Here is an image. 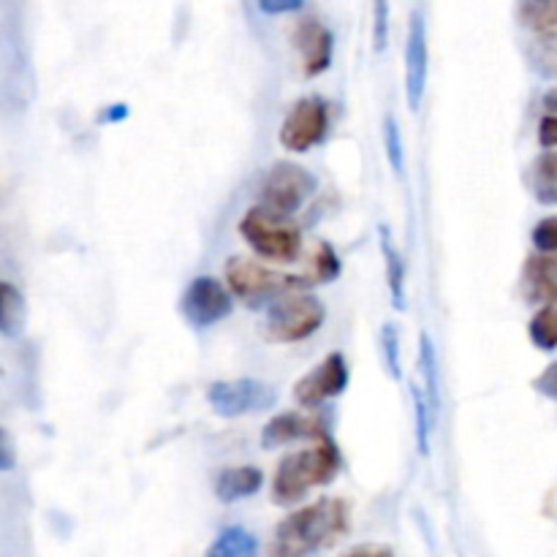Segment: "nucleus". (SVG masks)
<instances>
[{"mask_svg":"<svg viewBox=\"0 0 557 557\" xmlns=\"http://www.w3.org/2000/svg\"><path fill=\"white\" fill-rule=\"evenodd\" d=\"M348 531V506L341 498H321L277 525L272 557H305L335 544Z\"/></svg>","mask_w":557,"mask_h":557,"instance_id":"f257e3e1","label":"nucleus"},{"mask_svg":"<svg viewBox=\"0 0 557 557\" xmlns=\"http://www.w3.org/2000/svg\"><path fill=\"white\" fill-rule=\"evenodd\" d=\"M337 468H341V451L332 444L330 435H324L310 449L283 457L275 482H272V495L277 504H297L310 490L332 482Z\"/></svg>","mask_w":557,"mask_h":557,"instance_id":"f03ea898","label":"nucleus"},{"mask_svg":"<svg viewBox=\"0 0 557 557\" xmlns=\"http://www.w3.org/2000/svg\"><path fill=\"white\" fill-rule=\"evenodd\" d=\"M239 234L259 256L270 261H294L302 250V232L288 215L253 207L239 221Z\"/></svg>","mask_w":557,"mask_h":557,"instance_id":"7ed1b4c3","label":"nucleus"},{"mask_svg":"<svg viewBox=\"0 0 557 557\" xmlns=\"http://www.w3.org/2000/svg\"><path fill=\"white\" fill-rule=\"evenodd\" d=\"M326 319V308L315 294L292 292L270 305L267 313V332L277 343H297L321 330Z\"/></svg>","mask_w":557,"mask_h":557,"instance_id":"20e7f679","label":"nucleus"},{"mask_svg":"<svg viewBox=\"0 0 557 557\" xmlns=\"http://www.w3.org/2000/svg\"><path fill=\"white\" fill-rule=\"evenodd\" d=\"M226 281L228 288L248 305L267 302V299L275 302L283 294H292L294 288L305 286L302 277L283 275V272L261 267L259 261L243 259V256H234V259L226 261Z\"/></svg>","mask_w":557,"mask_h":557,"instance_id":"39448f33","label":"nucleus"},{"mask_svg":"<svg viewBox=\"0 0 557 557\" xmlns=\"http://www.w3.org/2000/svg\"><path fill=\"white\" fill-rule=\"evenodd\" d=\"M207 403L218 417L237 419L275 408L277 392L272 384L256 379L215 381V384L207 386Z\"/></svg>","mask_w":557,"mask_h":557,"instance_id":"423d86ee","label":"nucleus"},{"mask_svg":"<svg viewBox=\"0 0 557 557\" xmlns=\"http://www.w3.org/2000/svg\"><path fill=\"white\" fill-rule=\"evenodd\" d=\"M315 190V177L305 166L297 163H275L267 174L264 185H261V201L267 210L277 212V215H292L305 205L310 194Z\"/></svg>","mask_w":557,"mask_h":557,"instance_id":"0eeeda50","label":"nucleus"},{"mask_svg":"<svg viewBox=\"0 0 557 557\" xmlns=\"http://www.w3.org/2000/svg\"><path fill=\"white\" fill-rule=\"evenodd\" d=\"M234 302L232 294L226 292L218 277L201 275L185 288L183 299H180V310H183L185 321H188L194 330H210L218 321L226 319L232 313Z\"/></svg>","mask_w":557,"mask_h":557,"instance_id":"6e6552de","label":"nucleus"},{"mask_svg":"<svg viewBox=\"0 0 557 557\" xmlns=\"http://www.w3.org/2000/svg\"><path fill=\"white\" fill-rule=\"evenodd\" d=\"M326 125H330V112H326V103L321 98L310 96L302 98L292 107V112L286 114L281 125V145L292 152H308L310 147L319 145L326 136Z\"/></svg>","mask_w":557,"mask_h":557,"instance_id":"1a4fd4ad","label":"nucleus"},{"mask_svg":"<svg viewBox=\"0 0 557 557\" xmlns=\"http://www.w3.org/2000/svg\"><path fill=\"white\" fill-rule=\"evenodd\" d=\"M348 386V364L343 359V354H330L326 359H321L308 375L294 384V400L305 408L324 406L332 397L343 395V389Z\"/></svg>","mask_w":557,"mask_h":557,"instance_id":"9d476101","label":"nucleus"},{"mask_svg":"<svg viewBox=\"0 0 557 557\" xmlns=\"http://www.w3.org/2000/svg\"><path fill=\"white\" fill-rule=\"evenodd\" d=\"M430 74V47H428V22L422 11H413L411 25H408L406 44V98L408 107L417 112L424 101Z\"/></svg>","mask_w":557,"mask_h":557,"instance_id":"9b49d317","label":"nucleus"},{"mask_svg":"<svg viewBox=\"0 0 557 557\" xmlns=\"http://www.w3.org/2000/svg\"><path fill=\"white\" fill-rule=\"evenodd\" d=\"M326 435L324 422L313 413L302 411H283L267 422L264 433H261V446L264 449H277V446L294 444V441H321Z\"/></svg>","mask_w":557,"mask_h":557,"instance_id":"f8f14e48","label":"nucleus"},{"mask_svg":"<svg viewBox=\"0 0 557 557\" xmlns=\"http://www.w3.org/2000/svg\"><path fill=\"white\" fill-rule=\"evenodd\" d=\"M294 44L302 58L305 76H319L324 74L332 65V49H335V38L326 25L319 20H302L294 30Z\"/></svg>","mask_w":557,"mask_h":557,"instance_id":"ddd939ff","label":"nucleus"},{"mask_svg":"<svg viewBox=\"0 0 557 557\" xmlns=\"http://www.w3.org/2000/svg\"><path fill=\"white\" fill-rule=\"evenodd\" d=\"M522 294L533 305L557 302V253L531 256L522 270Z\"/></svg>","mask_w":557,"mask_h":557,"instance_id":"4468645a","label":"nucleus"},{"mask_svg":"<svg viewBox=\"0 0 557 557\" xmlns=\"http://www.w3.org/2000/svg\"><path fill=\"white\" fill-rule=\"evenodd\" d=\"M261 484H264V473L259 468H226V471L218 473L215 495L223 504H237V500H245L259 493Z\"/></svg>","mask_w":557,"mask_h":557,"instance_id":"2eb2a0df","label":"nucleus"},{"mask_svg":"<svg viewBox=\"0 0 557 557\" xmlns=\"http://www.w3.org/2000/svg\"><path fill=\"white\" fill-rule=\"evenodd\" d=\"M205 557H259V539L248 528H223L207 547Z\"/></svg>","mask_w":557,"mask_h":557,"instance_id":"dca6fc26","label":"nucleus"},{"mask_svg":"<svg viewBox=\"0 0 557 557\" xmlns=\"http://www.w3.org/2000/svg\"><path fill=\"white\" fill-rule=\"evenodd\" d=\"M381 253H384L386 261V283H389L392 302H395L397 310H403L406 308V264H403L386 226H381Z\"/></svg>","mask_w":557,"mask_h":557,"instance_id":"f3484780","label":"nucleus"},{"mask_svg":"<svg viewBox=\"0 0 557 557\" xmlns=\"http://www.w3.org/2000/svg\"><path fill=\"white\" fill-rule=\"evenodd\" d=\"M25 330V297L16 292L14 283L5 281L0 286V332L5 337H16Z\"/></svg>","mask_w":557,"mask_h":557,"instance_id":"a211bd4d","label":"nucleus"},{"mask_svg":"<svg viewBox=\"0 0 557 557\" xmlns=\"http://www.w3.org/2000/svg\"><path fill=\"white\" fill-rule=\"evenodd\" d=\"M531 188L542 205H557V152H544L533 163Z\"/></svg>","mask_w":557,"mask_h":557,"instance_id":"6ab92c4d","label":"nucleus"},{"mask_svg":"<svg viewBox=\"0 0 557 557\" xmlns=\"http://www.w3.org/2000/svg\"><path fill=\"white\" fill-rule=\"evenodd\" d=\"M419 362H422V375H424V392H428V403L433 417L438 419L441 408V389H438V357H435V346L430 341V335L419 337Z\"/></svg>","mask_w":557,"mask_h":557,"instance_id":"aec40b11","label":"nucleus"},{"mask_svg":"<svg viewBox=\"0 0 557 557\" xmlns=\"http://www.w3.org/2000/svg\"><path fill=\"white\" fill-rule=\"evenodd\" d=\"M531 341L536 343L542 351H553L557 348V302L544 305L531 321Z\"/></svg>","mask_w":557,"mask_h":557,"instance_id":"412c9836","label":"nucleus"},{"mask_svg":"<svg viewBox=\"0 0 557 557\" xmlns=\"http://www.w3.org/2000/svg\"><path fill=\"white\" fill-rule=\"evenodd\" d=\"M411 397H413V413H417V444H419V451L428 457L430 455V430H433L435 417H433V411H430L428 397L422 395V389H419V386H413Z\"/></svg>","mask_w":557,"mask_h":557,"instance_id":"4be33fe9","label":"nucleus"},{"mask_svg":"<svg viewBox=\"0 0 557 557\" xmlns=\"http://www.w3.org/2000/svg\"><path fill=\"white\" fill-rule=\"evenodd\" d=\"M337 272H341V264H337L335 250H332V245L321 243L319 248H315L313 267H310V272H308V277H305V283L332 281V277H337Z\"/></svg>","mask_w":557,"mask_h":557,"instance_id":"5701e85b","label":"nucleus"},{"mask_svg":"<svg viewBox=\"0 0 557 557\" xmlns=\"http://www.w3.org/2000/svg\"><path fill=\"white\" fill-rule=\"evenodd\" d=\"M384 141H386V156H389L392 169H395L397 174H403V166H406V156H403V136H400V128H397V120L392 117V114L384 120Z\"/></svg>","mask_w":557,"mask_h":557,"instance_id":"b1692460","label":"nucleus"},{"mask_svg":"<svg viewBox=\"0 0 557 557\" xmlns=\"http://www.w3.org/2000/svg\"><path fill=\"white\" fill-rule=\"evenodd\" d=\"M381 343H384L386 354V368H389L392 379H400L403 375V362H400V335H397L395 324H386L381 330Z\"/></svg>","mask_w":557,"mask_h":557,"instance_id":"393cba45","label":"nucleus"},{"mask_svg":"<svg viewBox=\"0 0 557 557\" xmlns=\"http://www.w3.org/2000/svg\"><path fill=\"white\" fill-rule=\"evenodd\" d=\"M389 44V0H373V47L384 52Z\"/></svg>","mask_w":557,"mask_h":557,"instance_id":"a878e982","label":"nucleus"},{"mask_svg":"<svg viewBox=\"0 0 557 557\" xmlns=\"http://www.w3.org/2000/svg\"><path fill=\"white\" fill-rule=\"evenodd\" d=\"M533 245L542 253H557V215L544 218L536 228H533Z\"/></svg>","mask_w":557,"mask_h":557,"instance_id":"bb28decb","label":"nucleus"},{"mask_svg":"<svg viewBox=\"0 0 557 557\" xmlns=\"http://www.w3.org/2000/svg\"><path fill=\"white\" fill-rule=\"evenodd\" d=\"M528 20L539 30H557V0L555 3H536V9L528 11Z\"/></svg>","mask_w":557,"mask_h":557,"instance_id":"cd10ccee","label":"nucleus"},{"mask_svg":"<svg viewBox=\"0 0 557 557\" xmlns=\"http://www.w3.org/2000/svg\"><path fill=\"white\" fill-rule=\"evenodd\" d=\"M533 386H536V392H542L544 397H549V400H557V362L549 364V368L533 381Z\"/></svg>","mask_w":557,"mask_h":557,"instance_id":"c85d7f7f","label":"nucleus"},{"mask_svg":"<svg viewBox=\"0 0 557 557\" xmlns=\"http://www.w3.org/2000/svg\"><path fill=\"white\" fill-rule=\"evenodd\" d=\"M256 3L264 14H288V11L302 9L305 0H256Z\"/></svg>","mask_w":557,"mask_h":557,"instance_id":"c756f323","label":"nucleus"},{"mask_svg":"<svg viewBox=\"0 0 557 557\" xmlns=\"http://www.w3.org/2000/svg\"><path fill=\"white\" fill-rule=\"evenodd\" d=\"M539 141L544 147H557V114H549V117L542 120V125H539Z\"/></svg>","mask_w":557,"mask_h":557,"instance_id":"7c9ffc66","label":"nucleus"},{"mask_svg":"<svg viewBox=\"0 0 557 557\" xmlns=\"http://www.w3.org/2000/svg\"><path fill=\"white\" fill-rule=\"evenodd\" d=\"M542 65L549 71H557V36L542 44Z\"/></svg>","mask_w":557,"mask_h":557,"instance_id":"2f4dec72","label":"nucleus"},{"mask_svg":"<svg viewBox=\"0 0 557 557\" xmlns=\"http://www.w3.org/2000/svg\"><path fill=\"white\" fill-rule=\"evenodd\" d=\"M348 557H395L389 547L384 544H368V547H357L354 553H348Z\"/></svg>","mask_w":557,"mask_h":557,"instance_id":"473e14b6","label":"nucleus"},{"mask_svg":"<svg viewBox=\"0 0 557 557\" xmlns=\"http://www.w3.org/2000/svg\"><path fill=\"white\" fill-rule=\"evenodd\" d=\"M11 466H14V449H11L9 433H3V462H0V468H3V471H11Z\"/></svg>","mask_w":557,"mask_h":557,"instance_id":"72a5a7b5","label":"nucleus"},{"mask_svg":"<svg viewBox=\"0 0 557 557\" xmlns=\"http://www.w3.org/2000/svg\"><path fill=\"white\" fill-rule=\"evenodd\" d=\"M544 107H547L549 112H557V87H555V90H549L547 96H544Z\"/></svg>","mask_w":557,"mask_h":557,"instance_id":"f704fd0d","label":"nucleus"},{"mask_svg":"<svg viewBox=\"0 0 557 557\" xmlns=\"http://www.w3.org/2000/svg\"><path fill=\"white\" fill-rule=\"evenodd\" d=\"M536 3H555V0H536Z\"/></svg>","mask_w":557,"mask_h":557,"instance_id":"c9c22d12","label":"nucleus"}]
</instances>
